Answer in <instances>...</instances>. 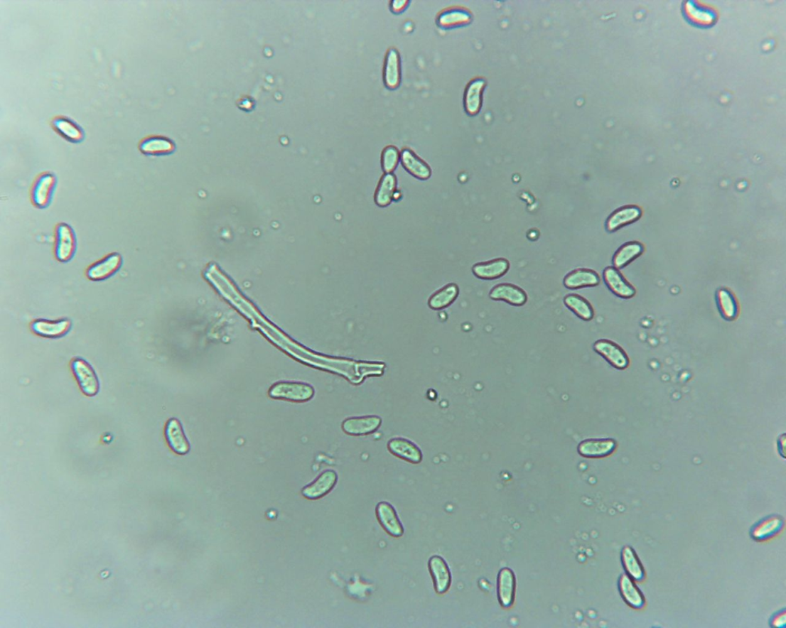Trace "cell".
Segmentation results:
<instances>
[{
	"label": "cell",
	"instance_id": "6da1fadb",
	"mask_svg": "<svg viewBox=\"0 0 786 628\" xmlns=\"http://www.w3.org/2000/svg\"><path fill=\"white\" fill-rule=\"evenodd\" d=\"M70 367L82 394L90 398L97 396L100 391V381L90 362L76 357L71 361Z\"/></svg>",
	"mask_w": 786,
	"mask_h": 628
},
{
	"label": "cell",
	"instance_id": "7a4b0ae2",
	"mask_svg": "<svg viewBox=\"0 0 786 628\" xmlns=\"http://www.w3.org/2000/svg\"><path fill=\"white\" fill-rule=\"evenodd\" d=\"M314 394L313 386L302 382H278L269 391V396L273 399L300 403L309 401Z\"/></svg>",
	"mask_w": 786,
	"mask_h": 628
},
{
	"label": "cell",
	"instance_id": "3957f363",
	"mask_svg": "<svg viewBox=\"0 0 786 628\" xmlns=\"http://www.w3.org/2000/svg\"><path fill=\"white\" fill-rule=\"evenodd\" d=\"M55 257L60 263L70 262L77 249V239L70 225L61 223L55 227Z\"/></svg>",
	"mask_w": 786,
	"mask_h": 628
},
{
	"label": "cell",
	"instance_id": "277c9868",
	"mask_svg": "<svg viewBox=\"0 0 786 628\" xmlns=\"http://www.w3.org/2000/svg\"><path fill=\"white\" fill-rule=\"evenodd\" d=\"M593 350L617 370L624 371L630 366L627 352L613 341L602 338L593 343Z\"/></svg>",
	"mask_w": 786,
	"mask_h": 628
},
{
	"label": "cell",
	"instance_id": "5b68a950",
	"mask_svg": "<svg viewBox=\"0 0 786 628\" xmlns=\"http://www.w3.org/2000/svg\"><path fill=\"white\" fill-rule=\"evenodd\" d=\"M57 179L51 172L41 173L35 180L31 190L33 205L39 209H45L51 204L56 188Z\"/></svg>",
	"mask_w": 786,
	"mask_h": 628
},
{
	"label": "cell",
	"instance_id": "8992f818",
	"mask_svg": "<svg viewBox=\"0 0 786 628\" xmlns=\"http://www.w3.org/2000/svg\"><path fill=\"white\" fill-rule=\"evenodd\" d=\"M618 446L613 438H588L579 443L578 453L583 458L601 459L612 455Z\"/></svg>",
	"mask_w": 786,
	"mask_h": 628
},
{
	"label": "cell",
	"instance_id": "52a82bcc",
	"mask_svg": "<svg viewBox=\"0 0 786 628\" xmlns=\"http://www.w3.org/2000/svg\"><path fill=\"white\" fill-rule=\"evenodd\" d=\"M72 322L70 318H63L60 320H50L45 318H39L33 321L31 324L32 332L40 337L57 340L68 335L72 330Z\"/></svg>",
	"mask_w": 786,
	"mask_h": 628
},
{
	"label": "cell",
	"instance_id": "ba28073f",
	"mask_svg": "<svg viewBox=\"0 0 786 628\" xmlns=\"http://www.w3.org/2000/svg\"><path fill=\"white\" fill-rule=\"evenodd\" d=\"M123 259L119 253H112L94 263L86 270V276L94 282L107 280L121 269Z\"/></svg>",
	"mask_w": 786,
	"mask_h": 628
},
{
	"label": "cell",
	"instance_id": "9c48e42d",
	"mask_svg": "<svg viewBox=\"0 0 786 628\" xmlns=\"http://www.w3.org/2000/svg\"><path fill=\"white\" fill-rule=\"evenodd\" d=\"M376 516L381 527L392 537L399 538L404 534V527L397 510L388 502H380L376 507Z\"/></svg>",
	"mask_w": 786,
	"mask_h": 628
},
{
	"label": "cell",
	"instance_id": "30bf717a",
	"mask_svg": "<svg viewBox=\"0 0 786 628\" xmlns=\"http://www.w3.org/2000/svg\"><path fill=\"white\" fill-rule=\"evenodd\" d=\"M428 567L433 578L435 591L444 595L452 585V574L446 560L440 556H434L429 560Z\"/></svg>",
	"mask_w": 786,
	"mask_h": 628
},
{
	"label": "cell",
	"instance_id": "8fae6325",
	"mask_svg": "<svg viewBox=\"0 0 786 628\" xmlns=\"http://www.w3.org/2000/svg\"><path fill=\"white\" fill-rule=\"evenodd\" d=\"M382 418L377 415L352 417L344 420L342 430L351 436H366L375 433L381 426Z\"/></svg>",
	"mask_w": 786,
	"mask_h": 628
},
{
	"label": "cell",
	"instance_id": "7c38bea8",
	"mask_svg": "<svg viewBox=\"0 0 786 628\" xmlns=\"http://www.w3.org/2000/svg\"><path fill=\"white\" fill-rule=\"evenodd\" d=\"M139 150L146 156H166L176 151V144L163 135H150L140 141Z\"/></svg>",
	"mask_w": 786,
	"mask_h": 628
},
{
	"label": "cell",
	"instance_id": "4fadbf2b",
	"mask_svg": "<svg viewBox=\"0 0 786 628\" xmlns=\"http://www.w3.org/2000/svg\"><path fill=\"white\" fill-rule=\"evenodd\" d=\"M338 481L337 472L333 470H325L311 484L304 487L302 494L309 499H318L330 492Z\"/></svg>",
	"mask_w": 786,
	"mask_h": 628
},
{
	"label": "cell",
	"instance_id": "5bb4252c",
	"mask_svg": "<svg viewBox=\"0 0 786 628\" xmlns=\"http://www.w3.org/2000/svg\"><path fill=\"white\" fill-rule=\"evenodd\" d=\"M387 448L392 455L414 465H418L424 459L420 448L414 442L407 438H392L388 442Z\"/></svg>",
	"mask_w": 786,
	"mask_h": 628
},
{
	"label": "cell",
	"instance_id": "9a60e30c",
	"mask_svg": "<svg viewBox=\"0 0 786 628\" xmlns=\"http://www.w3.org/2000/svg\"><path fill=\"white\" fill-rule=\"evenodd\" d=\"M516 592V578L510 568H503L497 575V593L498 602L504 608L513 606Z\"/></svg>",
	"mask_w": 786,
	"mask_h": 628
},
{
	"label": "cell",
	"instance_id": "2e32d148",
	"mask_svg": "<svg viewBox=\"0 0 786 628\" xmlns=\"http://www.w3.org/2000/svg\"><path fill=\"white\" fill-rule=\"evenodd\" d=\"M784 519L777 515L767 516L755 524L751 529L750 535L756 542H765L778 535L783 529Z\"/></svg>",
	"mask_w": 786,
	"mask_h": 628
},
{
	"label": "cell",
	"instance_id": "e0dca14e",
	"mask_svg": "<svg viewBox=\"0 0 786 628\" xmlns=\"http://www.w3.org/2000/svg\"><path fill=\"white\" fill-rule=\"evenodd\" d=\"M50 126L61 138L70 143L79 144L85 139L83 129L77 123L65 116H55L50 121Z\"/></svg>",
	"mask_w": 786,
	"mask_h": 628
},
{
	"label": "cell",
	"instance_id": "ac0fdd59",
	"mask_svg": "<svg viewBox=\"0 0 786 628\" xmlns=\"http://www.w3.org/2000/svg\"><path fill=\"white\" fill-rule=\"evenodd\" d=\"M165 435L169 448L179 455H185L190 450V443L181 422L171 418L166 425Z\"/></svg>",
	"mask_w": 786,
	"mask_h": 628
},
{
	"label": "cell",
	"instance_id": "d6986e66",
	"mask_svg": "<svg viewBox=\"0 0 786 628\" xmlns=\"http://www.w3.org/2000/svg\"><path fill=\"white\" fill-rule=\"evenodd\" d=\"M618 588L623 600L635 610H640L646 605V598L639 587L628 575H622L618 581Z\"/></svg>",
	"mask_w": 786,
	"mask_h": 628
},
{
	"label": "cell",
	"instance_id": "ffe728a7",
	"mask_svg": "<svg viewBox=\"0 0 786 628\" xmlns=\"http://www.w3.org/2000/svg\"><path fill=\"white\" fill-rule=\"evenodd\" d=\"M402 79L401 58L395 48H391L387 51L384 67H383V81L387 89L390 90H397L400 85Z\"/></svg>",
	"mask_w": 786,
	"mask_h": 628
},
{
	"label": "cell",
	"instance_id": "44dd1931",
	"mask_svg": "<svg viewBox=\"0 0 786 628\" xmlns=\"http://www.w3.org/2000/svg\"><path fill=\"white\" fill-rule=\"evenodd\" d=\"M490 296L492 301H503L514 306H522L528 301L524 290L511 283L497 285L491 290Z\"/></svg>",
	"mask_w": 786,
	"mask_h": 628
},
{
	"label": "cell",
	"instance_id": "7402d4cb",
	"mask_svg": "<svg viewBox=\"0 0 786 628\" xmlns=\"http://www.w3.org/2000/svg\"><path fill=\"white\" fill-rule=\"evenodd\" d=\"M473 15L468 9L463 7H453L444 9L437 18V24L444 30H451L470 23Z\"/></svg>",
	"mask_w": 786,
	"mask_h": 628
},
{
	"label": "cell",
	"instance_id": "603a6c76",
	"mask_svg": "<svg viewBox=\"0 0 786 628\" xmlns=\"http://www.w3.org/2000/svg\"><path fill=\"white\" fill-rule=\"evenodd\" d=\"M402 166L410 173L411 176L421 180H426L432 175V170L428 164L421 160L417 154L409 148H404L401 152L400 158Z\"/></svg>",
	"mask_w": 786,
	"mask_h": 628
},
{
	"label": "cell",
	"instance_id": "cb8c5ba5",
	"mask_svg": "<svg viewBox=\"0 0 786 628\" xmlns=\"http://www.w3.org/2000/svg\"><path fill=\"white\" fill-rule=\"evenodd\" d=\"M603 278L610 291L622 298H630L636 294L631 286L615 267H608L603 271Z\"/></svg>",
	"mask_w": 786,
	"mask_h": 628
},
{
	"label": "cell",
	"instance_id": "d4e9b609",
	"mask_svg": "<svg viewBox=\"0 0 786 628\" xmlns=\"http://www.w3.org/2000/svg\"><path fill=\"white\" fill-rule=\"evenodd\" d=\"M510 268L509 260L505 258H497L475 264L473 268V273L479 278L492 280L505 275L509 271Z\"/></svg>",
	"mask_w": 786,
	"mask_h": 628
},
{
	"label": "cell",
	"instance_id": "484cf974",
	"mask_svg": "<svg viewBox=\"0 0 786 628\" xmlns=\"http://www.w3.org/2000/svg\"><path fill=\"white\" fill-rule=\"evenodd\" d=\"M485 85L483 79L476 78L467 85L464 94V106L468 114L475 116L480 112Z\"/></svg>",
	"mask_w": 786,
	"mask_h": 628
},
{
	"label": "cell",
	"instance_id": "4316f807",
	"mask_svg": "<svg viewBox=\"0 0 786 628\" xmlns=\"http://www.w3.org/2000/svg\"><path fill=\"white\" fill-rule=\"evenodd\" d=\"M642 216V210L637 206H625L618 209L608 217L606 229L615 232L623 227L635 223Z\"/></svg>",
	"mask_w": 786,
	"mask_h": 628
},
{
	"label": "cell",
	"instance_id": "83f0119b",
	"mask_svg": "<svg viewBox=\"0 0 786 628\" xmlns=\"http://www.w3.org/2000/svg\"><path fill=\"white\" fill-rule=\"evenodd\" d=\"M621 563L626 575L636 583L643 582L646 577V572L643 564L631 546H626L621 550Z\"/></svg>",
	"mask_w": 786,
	"mask_h": 628
},
{
	"label": "cell",
	"instance_id": "f1b7e54d",
	"mask_svg": "<svg viewBox=\"0 0 786 628\" xmlns=\"http://www.w3.org/2000/svg\"><path fill=\"white\" fill-rule=\"evenodd\" d=\"M599 275L593 270L578 269L565 276L564 285L570 289L594 287L600 284Z\"/></svg>",
	"mask_w": 786,
	"mask_h": 628
},
{
	"label": "cell",
	"instance_id": "f546056e",
	"mask_svg": "<svg viewBox=\"0 0 786 628\" xmlns=\"http://www.w3.org/2000/svg\"><path fill=\"white\" fill-rule=\"evenodd\" d=\"M397 188V178L393 173H385L377 186L375 202L379 207H387L394 200Z\"/></svg>",
	"mask_w": 786,
	"mask_h": 628
},
{
	"label": "cell",
	"instance_id": "4dcf8cb0",
	"mask_svg": "<svg viewBox=\"0 0 786 628\" xmlns=\"http://www.w3.org/2000/svg\"><path fill=\"white\" fill-rule=\"evenodd\" d=\"M458 294V286L455 283H450L429 298V306L434 310H442L451 305L456 301Z\"/></svg>",
	"mask_w": 786,
	"mask_h": 628
},
{
	"label": "cell",
	"instance_id": "1f68e13d",
	"mask_svg": "<svg viewBox=\"0 0 786 628\" xmlns=\"http://www.w3.org/2000/svg\"><path fill=\"white\" fill-rule=\"evenodd\" d=\"M645 247L638 242H630L620 247L613 258V264L616 269H622L630 264L643 254Z\"/></svg>",
	"mask_w": 786,
	"mask_h": 628
},
{
	"label": "cell",
	"instance_id": "d6a6232c",
	"mask_svg": "<svg viewBox=\"0 0 786 628\" xmlns=\"http://www.w3.org/2000/svg\"><path fill=\"white\" fill-rule=\"evenodd\" d=\"M564 303L581 320L590 322L593 320L594 310L586 298L577 294H570L565 296Z\"/></svg>",
	"mask_w": 786,
	"mask_h": 628
},
{
	"label": "cell",
	"instance_id": "836d02e7",
	"mask_svg": "<svg viewBox=\"0 0 786 628\" xmlns=\"http://www.w3.org/2000/svg\"><path fill=\"white\" fill-rule=\"evenodd\" d=\"M716 301L718 311L724 320L734 321L739 314V307L733 294L726 289H720L716 295Z\"/></svg>",
	"mask_w": 786,
	"mask_h": 628
},
{
	"label": "cell",
	"instance_id": "e575fe53",
	"mask_svg": "<svg viewBox=\"0 0 786 628\" xmlns=\"http://www.w3.org/2000/svg\"><path fill=\"white\" fill-rule=\"evenodd\" d=\"M401 158V153L399 149L389 145L383 149L381 156V166L385 173H392L397 168Z\"/></svg>",
	"mask_w": 786,
	"mask_h": 628
},
{
	"label": "cell",
	"instance_id": "d590c367",
	"mask_svg": "<svg viewBox=\"0 0 786 628\" xmlns=\"http://www.w3.org/2000/svg\"><path fill=\"white\" fill-rule=\"evenodd\" d=\"M786 621V613L785 610L779 612L775 614L770 621V624L773 627H785Z\"/></svg>",
	"mask_w": 786,
	"mask_h": 628
},
{
	"label": "cell",
	"instance_id": "8d00e7d4",
	"mask_svg": "<svg viewBox=\"0 0 786 628\" xmlns=\"http://www.w3.org/2000/svg\"><path fill=\"white\" fill-rule=\"evenodd\" d=\"M409 4V1H407V0H402V1L396 0V1H392L390 4L391 11L392 13H401L405 11Z\"/></svg>",
	"mask_w": 786,
	"mask_h": 628
},
{
	"label": "cell",
	"instance_id": "74e56055",
	"mask_svg": "<svg viewBox=\"0 0 786 628\" xmlns=\"http://www.w3.org/2000/svg\"><path fill=\"white\" fill-rule=\"evenodd\" d=\"M785 434L783 433L782 435V436H780L779 440H778V443H777L778 444V450L780 452V455L783 458H785Z\"/></svg>",
	"mask_w": 786,
	"mask_h": 628
}]
</instances>
